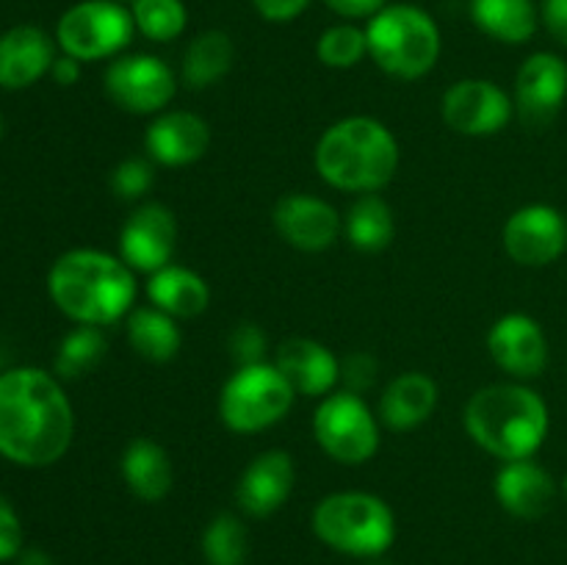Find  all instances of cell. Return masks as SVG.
Masks as SVG:
<instances>
[{
	"mask_svg": "<svg viewBox=\"0 0 567 565\" xmlns=\"http://www.w3.org/2000/svg\"><path fill=\"white\" fill-rule=\"evenodd\" d=\"M75 438V410L59 377L33 366L0 374V454L25 469L59 463Z\"/></svg>",
	"mask_w": 567,
	"mask_h": 565,
	"instance_id": "obj_1",
	"label": "cell"
},
{
	"mask_svg": "<svg viewBox=\"0 0 567 565\" xmlns=\"http://www.w3.org/2000/svg\"><path fill=\"white\" fill-rule=\"evenodd\" d=\"M48 294L75 325L125 321L136 302V275L120 255L78 247L59 255L48 271Z\"/></svg>",
	"mask_w": 567,
	"mask_h": 565,
	"instance_id": "obj_2",
	"label": "cell"
},
{
	"mask_svg": "<svg viewBox=\"0 0 567 565\" xmlns=\"http://www.w3.org/2000/svg\"><path fill=\"white\" fill-rule=\"evenodd\" d=\"M465 432L487 454L507 460H529L548 438V404L526 382H493L471 393L463 413Z\"/></svg>",
	"mask_w": 567,
	"mask_h": 565,
	"instance_id": "obj_3",
	"label": "cell"
},
{
	"mask_svg": "<svg viewBox=\"0 0 567 565\" xmlns=\"http://www.w3.org/2000/svg\"><path fill=\"white\" fill-rule=\"evenodd\" d=\"M313 164L321 181L338 192L377 194L396 177L399 142L374 116H343L321 133Z\"/></svg>",
	"mask_w": 567,
	"mask_h": 565,
	"instance_id": "obj_4",
	"label": "cell"
},
{
	"mask_svg": "<svg viewBox=\"0 0 567 565\" xmlns=\"http://www.w3.org/2000/svg\"><path fill=\"white\" fill-rule=\"evenodd\" d=\"M313 535L343 557L380 559L396 543L391 504L369 491H336L319 499L310 515Z\"/></svg>",
	"mask_w": 567,
	"mask_h": 565,
	"instance_id": "obj_5",
	"label": "cell"
},
{
	"mask_svg": "<svg viewBox=\"0 0 567 565\" xmlns=\"http://www.w3.org/2000/svg\"><path fill=\"white\" fill-rule=\"evenodd\" d=\"M369 55L385 75L419 81L435 70L443 50L435 17L413 3H388L365 25Z\"/></svg>",
	"mask_w": 567,
	"mask_h": 565,
	"instance_id": "obj_6",
	"label": "cell"
},
{
	"mask_svg": "<svg viewBox=\"0 0 567 565\" xmlns=\"http://www.w3.org/2000/svg\"><path fill=\"white\" fill-rule=\"evenodd\" d=\"M297 391L271 360L241 366L225 380L219 391L221 424L238 435H255L288 415Z\"/></svg>",
	"mask_w": 567,
	"mask_h": 565,
	"instance_id": "obj_7",
	"label": "cell"
},
{
	"mask_svg": "<svg viewBox=\"0 0 567 565\" xmlns=\"http://www.w3.org/2000/svg\"><path fill=\"white\" fill-rule=\"evenodd\" d=\"M136 37L131 6L120 0H81L59 17L55 44L78 61L116 59Z\"/></svg>",
	"mask_w": 567,
	"mask_h": 565,
	"instance_id": "obj_8",
	"label": "cell"
},
{
	"mask_svg": "<svg viewBox=\"0 0 567 565\" xmlns=\"http://www.w3.org/2000/svg\"><path fill=\"white\" fill-rule=\"evenodd\" d=\"M313 435L321 452L341 465H363L380 452V415L360 393L332 391L313 413Z\"/></svg>",
	"mask_w": 567,
	"mask_h": 565,
	"instance_id": "obj_9",
	"label": "cell"
},
{
	"mask_svg": "<svg viewBox=\"0 0 567 565\" xmlns=\"http://www.w3.org/2000/svg\"><path fill=\"white\" fill-rule=\"evenodd\" d=\"M103 89L116 109L136 116H155L175 100L177 75L158 55L122 53L103 72Z\"/></svg>",
	"mask_w": 567,
	"mask_h": 565,
	"instance_id": "obj_10",
	"label": "cell"
},
{
	"mask_svg": "<svg viewBox=\"0 0 567 565\" xmlns=\"http://www.w3.org/2000/svg\"><path fill=\"white\" fill-rule=\"evenodd\" d=\"M515 103L496 81L463 78L452 83L441 100V116L454 133L463 136H493L513 120Z\"/></svg>",
	"mask_w": 567,
	"mask_h": 565,
	"instance_id": "obj_11",
	"label": "cell"
},
{
	"mask_svg": "<svg viewBox=\"0 0 567 565\" xmlns=\"http://www.w3.org/2000/svg\"><path fill=\"white\" fill-rule=\"evenodd\" d=\"M502 242L515 264L540 269L567 249V222L554 205H524L504 222Z\"/></svg>",
	"mask_w": 567,
	"mask_h": 565,
	"instance_id": "obj_12",
	"label": "cell"
},
{
	"mask_svg": "<svg viewBox=\"0 0 567 565\" xmlns=\"http://www.w3.org/2000/svg\"><path fill=\"white\" fill-rule=\"evenodd\" d=\"M177 247V219L164 203H142L131 210L120 230V258L133 271L164 269Z\"/></svg>",
	"mask_w": 567,
	"mask_h": 565,
	"instance_id": "obj_13",
	"label": "cell"
},
{
	"mask_svg": "<svg viewBox=\"0 0 567 565\" xmlns=\"http://www.w3.org/2000/svg\"><path fill=\"white\" fill-rule=\"evenodd\" d=\"M487 352L513 380H535L548 366L546 330L529 314H504L487 330Z\"/></svg>",
	"mask_w": 567,
	"mask_h": 565,
	"instance_id": "obj_14",
	"label": "cell"
},
{
	"mask_svg": "<svg viewBox=\"0 0 567 565\" xmlns=\"http://www.w3.org/2000/svg\"><path fill=\"white\" fill-rule=\"evenodd\" d=\"M271 222L277 236L299 253H324L343 233V216L338 214L336 205L302 192L277 199Z\"/></svg>",
	"mask_w": 567,
	"mask_h": 565,
	"instance_id": "obj_15",
	"label": "cell"
},
{
	"mask_svg": "<svg viewBox=\"0 0 567 565\" xmlns=\"http://www.w3.org/2000/svg\"><path fill=\"white\" fill-rule=\"evenodd\" d=\"M567 97V64L563 55L532 53L515 75V111L524 125L546 127L559 114Z\"/></svg>",
	"mask_w": 567,
	"mask_h": 565,
	"instance_id": "obj_16",
	"label": "cell"
},
{
	"mask_svg": "<svg viewBox=\"0 0 567 565\" xmlns=\"http://www.w3.org/2000/svg\"><path fill=\"white\" fill-rule=\"evenodd\" d=\"M297 485V465L282 449L255 454L236 482V504L249 518H269L291 499Z\"/></svg>",
	"mask_w": 567,
	"mask_h": 565,
	"instance_id": "obj_17",
	"label": "cell"
},
{
	"mask_svg": "<svg viewBox=\"0 0 567 565\" xmlns=\"http://www.w3.org/2000/svg\"><path fill=\"white\" fill-rule=\"evenodd\" d=\"M210 147V125L194 111H161L144 131L147 158L161 166L197 164Z\"/></svg>",
	"mask_w": 567,
	"mask_h": 565,
	"instance_id": "obj_18",
	"label": "cell"
},
{
	"mask_svg": "<svg viewBox=\"0 0 567 565\" xmlns=\"http://www.w3.org/2000/svg\"><path fill=\"white\" fill-rule=\"evenodd\" d=\"M271 363L291 382L297 397L324 399L341 382V360L316 338H288L277 347Z\"/></svg>",
	"mask_w": 567,
	"mask_h": 565,
	"instance_id": "obj_19",
	"label": "cell"
},
{
	"mask_svg": "<svg viewBox=\"0 0 567 565\" xmlns=\"http://www.w3.org/2000/svg\"><path fill=\"white\" fill-rule=\"evenodd\" d=\"M496 502L504 513L520 521H537L554 507L557 499V482L535 460H507L498 469L493 482Z\"/></svg>",
	"mask_w": 567,
	"mask_h": 565,
	"instance_id": "obj_20",
	"label": "cell"
},
{
	"mask_svg": "<svg viewBox=\"0 0 567 565\" xmlns=\"http://www.w3.org/2000/svg\"><path fill=\"white\" fill-rule=\"evenodd\" d=\"M55 39L39 25H14L0 33V86L28 89L50 75L55 61Z\"/></svg>",
	"mask_w": 567,
	"mask_h": 565,
	"instance_id": "obj_21",
	"label": "cell"
},
{
	"mask_svg": "<svg viewBox=\"0 0 567 565\" xmlns=\"http://www.w3.org/2000/svg\"><path fill=\"white\" fill-rule=\"evenodd\" d=\"M441 402L437 382L424 371H404L393 377L380 397V424L393 432H410L426 424Z\"/></svg>",
	"mask_w": 567,
	"mask_h": 565,
	"instance_id": "obj_22",
	"label": "cell"
},
{
	"mask_svg": "<svg viewBox=\"0 0 567 565\" xmlns=\"http://www.w3.org/2000/svg\"><path fill=\"white\" fill-rule=\"evenodd\" d=\"M120 474L138 502H164L175 487V465L169 452L153 438H133L120 458Z\"/></svg>",
	"mask_w": 567,
	"mask_h": 565,
	"instance_id": "obj_23",
	"label": "cell"
},
{
	"mask_svg": "<svg viewBox=\"0 0 567 565\" xmlns=\"http://www.w3.org/2000/svg\"><path fill=\"white\" fill-rule=\"evenodd\" d=\"M150 305L161 308L175 319L203 316L210 305V286L203 275L181 264H169L153 271L147 280Z\"/></svg>",
	"mask_w": 567,
	"mask_h": 565,
	"instance_id": "obj_24",
	"label": "cell"
},
{
	"mask_svg": "<svg viewBox=\"0 0 567 565\" xmlns=\"http://www.w3.org/2000/svg\"><path fill=\"white\" fill-rule=\"evenodd\" d=\"M468 14L485 37L502 44H526L540 25L535 0H468Z\"/></svg>",
	"mask_w": 567,
	"mask_h": 565,
	"instance_id": "obj_25",
	"label": "cell"
},
{
	"mask_svg": "<svg viewBox=\"0 0 567 565\" xmlns=\"http://www.w3.org/2000/svg\"><path fill=\"white\" fill-rule=\"evenodd\" d=\"M125 336L133 352L150 363H169L183 347V332L175 316L164 314L155 305L133 308L125 319Z\"/></svg>",
	"mask_w": 567,
	"mask_h": 565,
	"instance_id": "obj_26",
	"label": "cell"
},
{
	"mask_svg": "<svg viewBox=\"0 0 567 565\" xmlns=\"http://www.w3.org/2000/svg\"><path fill=\"white\" fill-rule=\"evenodd\" d=\"M233 61H236L233 37L219 28H210L188 42L181 61V81L194 92H203L216 86L233 70Z\"/></svg>",
	"mask_w": 567,
	"mask_h": 565,
	"instance_id": "obj_27",
	"label": "cell"
},
{
	"mask_svg": "<svg viewBox=\"0 0 567 565\" xmlns=\"http://www.w3.org/2000/svg\"><path fill=\"white\" fill-rule=\"evenodd\" d=\"M343 236L360 253H382L396 236L393 208L377 194H358L343 216Z\"/></svg>",
	"mask_w": 567,
	"mask_h": 565,
	"instance_id": "obj_28",
	"label": "cell"
},
{
	"mask_svg": "<svg viewBox=\"0 0 567 565\" xmlns=\"http://www.w3.org/2000/svg\"><path fill=\"white\" fill-rule=\"evenodd\" d=\"M105 352H109V341H105L103 327L78 325L75 330L61 338L59 352H55V377L59 380H78V377L97 369Z\"/></svg>",
	"mask_w": 567,
	"mask_h": 565,
	"instance_id": "obj_29",
	"label": "cell"
},
{
	"mask_svg": "<svg viewBox=\"0 0 567 565\" xmlns=\"http://www.w3.org/2000/svg\"><path fill=\"white\" fill-rule=\"evenodd\" d=\"M199 548L208 565H244L249 557V532L233 513H219L205 524Z\"/></svg>",
	"mask_w": 567,
	"mask_h": 565,
	"instance_id": "obj_30",
	"label": "cell"
},
{
	"mask_svg": "<svg viewBox=\"0 0 567 565\" xmlns=\"http://www.w3.org/2000/svg\"><path fill=\"white\" fill-rule=\"evenodd\" d=\"M133 25L150 42H175L188 25V9L183 0H133Z\"/></svg>",
	"mask_w": 567,
	"mask_h": 565,
	"instance_id": "obj_31",
	"label": "cell"
},
{
	"mask_svg": "<svg viewBox=\"0 0 567 565\" xmlns=\"http://www.w3.org/2000/svg\"><path fill=\"white\" fill-rule=\"evenodd\" d=\"M316 55L330 70H352L369 55V37L365 28L343 20L336 25L324 28L321 37L316 39Z\"/></svg>",
	"mask_w": 567,
	"mask_h": 565,
	"instance_id": "obj_32",
	"label": "cell"
},
{
	"mask_svg": "<svg viewBox=\"0 0 567 565\" xmlns=\"http://www.w3.org/2000/svg\"><path fill=\"white\" fill-rule=\"evenodd\" d=\"M153 186H155V166L150 158L131 155V158H122L120 164L114 166V172H111V188H114L116 197L125 199V203L144 199Z\"/></svg>",
	"mask_w": 567,
	"mask_h": 565,
	"instance_id": "obj_33",
	"label": "cell"
},
{
	"mask_svg": "<svg viewBox=\"0 0 567 565\" xmlns=\"http://www.w3.org/2000/svg\"><path fill=\"white\" fill-rule=\"evenodd\" d=\"M266 347H269L266 332L255 321H241V325L233 327L230 338H227V349H230V358L236 363V369L264 363Z\"/></svg>",
	"mask_w": 567,
	"mask_h": 565,
	"instance_id": "obj_34",
	"label": "cell"
},
{
	"mask_svg": "<svg viewBox=\"0 0 567 565\" xmlns=\"http://www.w3.org/2000/svg\"><path fill=\"white\" fill-rule=\"evenodd\" d=\"M341 382L347 391L363 397L377 382V360L369 352H352L341 360Z\"/></svg>",
	"mask_w": 567,
	"mask_h": 565,
	"instance_id": "obj_35",
	"label": "cell"
},
{
	"mask_svg": "<svg viewBox=\"0 0 567 565\" xmlns=\"http://www.w3.org/2000/svg\"><path fill=\"white\" fill-rule=\"evenodd\" d=\"M22 552V524L14 504L0 493V563L17 559Z\"/></svg>",
	"mask_w": 567,
	"mask_h": 565,
	"instance_id": "obj_36",
	"label": "cell"
},
{
	"mask_svg": "<svg viewBox=\"0 0 567 565\" xmlns=\"http://www.w3.org/2000/svg\"><path fill=\"white\" fill-rule=\"evenodd\" d=\"M255 11L266 22H291L310 6V0H252Z\"/></svg>",
	"mask_w": 567,
	"mask_h": 565,
	"instance_id": "obj_37",
	"label": "cell"
},
{
	"mask_svg": "<svg viewBox=\"0 0 567 565\" xmlns=\"http://www.w3.org/2000/svg\"><path fill=\"white\" fill-rule=\"evenodd\" d=\"M327 9L332 14L343 17V20H371L374 14H380L388 6V0H324Z\"/></svg>",
	"mask_w": 567,
	"mask_h": 565,
	"instance_id": "obj_38",
	"label": "cell"
},
{
	"mask_svg": "<svg viewBox=\"0 0 567 565\" xmlns=\"http://www.w3.org/2000/svg\"><path fill=\"white\" fill-rule=\"evenodd\" d=\"M540 22L563 48H567V0H543Z\"/></svg>",
	"mask_w": 567,
	"mask_h": 565,
	"instance_id": "obj_39",
	"label": "cell"
},
{
	"mask_svg": "<svg viewBox=\"0 0 567 565\" xmlns=\"http://www.w3.org/2000/svg\"><path fill=\"white\" fill-rule=\"evenodd\" d=\"M81 64L83 61L72 59V55H66V53L55 55L53 66H50V78H53L59 86H72V83L81 81Z\"/></svg>",
	"mask_w": 567,
	"mask_h": 565,
	"instance_id": "obj_40",
	"label": "cell"
},
{
	"mask_svg": "<svg viewBox=\"0 0 567 565\" xmlns=\"http://www.w3.org/2000/svg\"><path fill=\"white\" fill-rule=\"evenodd\" d=\"M17 565H55V559L50 557L44 548L31 546V548H22V552L17 554Z\"/></svg>",
	"mask_w": 567,
	"mask_h": 565,
	"instance_id": "obj_41",
	"label": "cell"
},
{
	"mask_svg": "<svg viewBox=\"0 0 567 565\" xmlns=\"http://www.w3.org/2000/svg\"><path fill=\"white\" fill-rule=\"evenodd\" d=\"M563 491H565V496H567V474H565V480H563Z\"/></svg>",
	"mask_w": 567,
	"mask_h": 565,
	"instance_id": "obj_42",
	"label": "cell"
},
{
	"mask_svg": "<svg viewBox=\"0 0 567 565\" xmlns=\"http://www.w3.org/2000/svg\"><path fill=\"white\" fill-rule=\"evenodd\" d=\"M0 133H3V116H0Z\"/></svg>",
	"mask_w": 567,
	"mask_h": 565,
	"instance_id": "obj_43",
	"label": "cell"
},
{
	"mask_svg": "<svg viewBox=\"0 0 567 565\" xmlns=\"http://www.w3.org/2000/svg\"><path fill=\"white\" fill-rule=\"evenodd\" d=\"M120 3H127V6H131V3H133V0H120Z\"/></svg>",
	"mask_w": 567,
	"mask_h": 565,
	"instance_id": "obj_44",
	"label": "cell"
}]
</instances>
